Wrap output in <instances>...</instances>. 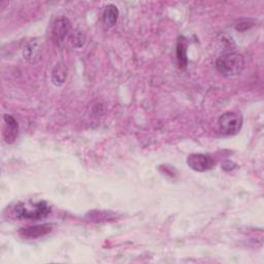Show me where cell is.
I'll use <instances>...</instances> for the list:
<instances>
[{"label": "cell", "instance_id": "obj_1", "mask_svg": "<svg viewBox=\"0 0 264 264\" xmlns=\"http://www.w3.org/2000/svg\"><path fill=\"white\" fill-rule=\"evenodd\" d=\"M218 71L225 77H237L245 68V59L241 54L228 53L219 57L216 61Z\"/></svg>", "mask_w": 264, "mask_h": 264}, {"label": "cell", "instance_id": "obj_2", "mask_svg": "<svg viewBox=\"0 0 264 264\" xmlns=\"http://www.w3.org/2000/svg\"><path fill=\"white\" fill-rule=\"evenodd\" d=\"M51 213V208L45 201L20 202L15 207V214L21 219L39 220L46 218Z\"/></svg>", "mask_w": 264, "mask_h": 264}, {"label": "cell", "instance_id": "obj_3", "mask_svg": "<svg viewBox=\"0 0 264 264\" xmlns=\"http://www.w3.org/2000/svg\"><path fill=\"white\" fill-rule=\"evenodd\" d=\"M243 127V117L234 111H227L219 118V128L224 135H234Z\"/></svg>", "mask_w": 264, "mask_h": 264}, {"label": "cell", "instance_id": "obj_4", "mask_svg": "<svg viewBox=\"0 0 264 264\" xmlns=\"http://www.w3.org/2000/svg\"><path fill=\"white\" fill-rule=\"evenodd\" d=\"M187 163L193 170L203 172L212 169L215 166V160L204 154H191L187 158Z\"/></svg>", "mask_w": 264, "mask_h": 264}, {"label": "cell", "instance_id": "obj_5", "mask_svg": "<svg viewBox=\"0 0 264 264\" xmlns=\"http://www.w3.org/2000/svg\"><path fill=\"white\" fill-rule=\"evenodd\" d=\"M70 29H71V25L67 19L61 18V19L57 20L54 25V29H53L54 41L58 45L64 43L66 37L70 34Z\"/></svg>", "mask_w": 264, "mask_h": 264}, {"label": "cell", "instance_id": "obj_6", "mask_svg": "<svg viewBox=\"0 0 264 264\" xmlns=\"http://www.w3.org/2000/svg\"><path fill=\"white\" fill-rule=\"evenodd\" d=\"M5 120V139L8 143H12L16 140V138L18 137L19 134V124L16 121V119L12 116L6 115L4 117Z\"/></svg>", "mask_w": 264, "mask_h": 264}, {"label": "cell", "instance_id": "obj_7", "mask_svg": "<svg viewBox=\"0 0 264 264\" xmlns=\"http://www.w3.org/2000/svg\"><path fill=\"white\" fill-rule=\"evenodd\" d=\"M118 18H119V10L116 6L108 5L107 7H105L102 14V22L106 27L108 28L114 27L118 21Z\"/></svg>", "mask_w": 264, "mask_h": 264}, {"label": "cell", "instance_id": "obj_8", "mask_svg": "<svg viewBox=\"0 0 264 264\" xmlns=\"http://www.w3.org/2000/svg\"><path fill=\"white\" fill-rule=\"evenodd\" d=\"M51 230V227L48 225H36L32 227H28L26 229L21 230V234L28 239H36L40 238Z\"/></svg>", "mask_w": 264, "mask_h": 264}, {"label": "cell", "instance_id": "obj_9", "mask_svg": "<svg viewBox=\"0 0 264 264\" xmlns=\"http://www.w3.org/2000/svg\"><path fill=\"white\" fill-rule=\"evenodd\" d=\"M67 77V70L63 63H58L52 72V81L56 86H61Z\"/></svg>", "mask_w": 264, "mask_h": 264}, {"label": "cell", "instance_id": "obj_10", "mask_svg": "<svg viewBox=\"0 0 264 264\" xmlns=\"http://www.w3.org/2000/svg\"><path fill=\"white\" fill-rule=\"evenodd\" d=\"M39 45H37V43L35 42H32V43H29L25 48H24V51H23V55H24V58L30 62H33L35 58H37V56H39Z\"/></svg>", "mask_w": 264, "mask_h": 264}, {"label": "cell", "instance_id": "obj_11", "mask_svg": "<svg viewBox=\"0 0 264 264\" xmlns=\"http://www.w3.org/2000/svg\"><path fill=\"white\" fill-rule=\"evenodd\" d=\"M177 56L180 67H185L187 64V44L184 39H181L178 43Z\"/></svg>", "mask_w": 264, "mask_h": 264}, {"label": "cell", "instance_id": "obj_12", "mask_svg": "<svg viewBox=\"0 0 264 264\" xmlns=\"http://www.w3.org/2000/svg\"><path fill=\"white\" fill-rule=\"evenodd\" d=\"M71 43L74 48H82L85 44V35L80 31H75L71 35Z\"/></svg>", "mask_w": 264, "mask_h": 264}]
</instances>
